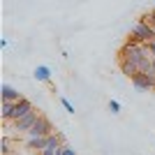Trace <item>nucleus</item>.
<instances>
[{"label":"nucleus","mask_w":155,"mask_h":155,"mask_svg":"<svg viewBox=\"0 0 155 155\" xmlns=\"http://www.w3.org/2000/svg\"><path fill=\"white\" fill-rule=\"evenodd\" d=\"M141 21H148L150 26H153V28H155V9H150V12H148V14H143V16H141Z\"/></svg>","instance_id":"f8f14e48"},{"label":"nucleus","mask_w":155,"mask_h":155,"mask_svg":"<svg viewBox=\"0 0 155 155\" xmlns=\"http://www.w3.org/2000/svg\"><path fill=\"white\" fill-rule=\"evenodd\" d=\"M146 46H148V53L155 58V39H150V42H146Z\"/></svg>","instance_id":"dca6fc26"},{"label":"nucleus","mask_w":155,"mask_h":155,"mask_svg":"<svg viewBox=\"0 0 155 155\" xmlns=\"http://www.w3.org/2000/svg\"><path fill=\"white\" fill-rule=\"evenodd\" d=\"M35 79H37V81H49V79H51V70H49L46 65H39L37 70H35Z\"/></svg>","instance_id":"1a4fd4ad"},{"label":"nucleus","mask_w":155,"mask_h":155,"mask_svg":"<svg viewBox=\"0 0 155 155\" xmlns=\"http://www.w3.org/2000/svg\"><path fill=\"white\" fill-rule=\"evenodd\" d=\"M0 150H2V155H12V143H9V139H7V137H2V139H0Z\"/></svg>","instance_id":"9b49d317"},{"label":"nucleus","mask_w":155,"mask_h":155,"mask_svg":"<svg viewBox=\"0 0 155 155\" xmlns=\"http://www.w3.org/2000/svg\"><path fill=\"white\" fill-rule=\"evenodd\" d=\"M118 65H120V72H123L125 77H130V79L134 77L137 72H139V67H137L132 60H127V58H120V63H118Z\"/></svg>","instance_id":"0eeeda50"},{"label":"nucleus","mask_w":155,"mask_h":155,"mask_svg":"<svg viewBox=\"0 0 155 155\" xmlns=\"http://www.w3.org/2000/svg\"><path fill=\"white\" fill-rule=\"evenodd\" d=\"M60 104H63V107H65V111H70V114H74V107H72V104L67 102L65 97H63V100H60Z\"/></svg>","instance_id":"2eb2a0df"},{"label":"nucleus","mask_w":155,"mask_h":155,"mask_svg":"<svg viewBox=\"0 0 155 155\" xmlns=\"http://www.w3.org/2000/svg\"><path fill=\"white\" fill-rule=\"evenodd\" d=\"M39 116H42V114H39L37 109L28 111L26 116H21V118H16V120H12V123H14V130H16V132H28L32 125L37 123V118H39Z\"/></svg>","instance_id":"20e7f679"},{"label":"nucleus","mask_w":155,"mask_h":155,"mask_svg":"<svg viewBox=\"0 0 155 155\" xmlns=\"http://www.w3.org/2000/svg\"><path fill=\"white\" fill-rule=\"evenodd\" d=\"M109 109H111V114H118V111H120V104H118L116 100H111V102H109Z\"/></svg>","instance_id":"4468645a"},{"label":"nucleus","mask_w":155,"mask_h":155,"mask_svg":"<svg viewBox=\"0 0 155 155\" xmlns=\"http://www.w3.org/2000/svg\"><path fill=\"white\" fill-rule=\"evenodd\" d=\"M60 155H77V150L72 148L70 143H63V148H60Z\"/></svg>","instance_id":"ddd939ff"},{"label":"nucleus","mask_w":155,"mask_h":155,"mask_svg":"<svg viewBox=\"0 0 155 155\" xmlns=\"http://www.w3.org/2000/svg\"><path fill=\"white\" fill-rule=\"evenodd\" d=\"M153 9H155V7H153Z\"/></svg>","instance_id":"f3484780"},{"label":"nucleus","mask_w":155,"mask_h":155,"mask_svg":"<svg viewBox=\"0 0 155 155\" xmlns=\"http://www.w3.org/2000/svg\"><path fill=\"white\" fill-rule=\"evenodd\" d=\"M0 97H2V100H7V102H19L23 95H21L16 88H12L9 84H2V86H0Z\"/></svg>","instance_id":"423d86ee"},{"label":"nucleus","mask_w":155,"mask_h":155,"mask_svg":"<svg viewBox=\"0 0 155 155\" xmlns=\"http://www.w3.org/2000/svg\"><path fill=\"white\" fill-rule=\"evenodd\" d=\"M35 107H32V102L28 100V97H21L19 102H14V111H12V120H16V118L26 116L28 111H32Z\"/></svg>","instance_id":"39448f33"},{"label":"nucleus","mask_w":155,"mask_h":155,"mask_svg":"<svg viewBox=\"0 0 155 155\" xmlns=\"http://www.w3.org/2000/svg\"><path fill=\"white\" fill-rule=\"evenodd\" d=\"M130 81H132V86H134L139 93H150V91H155V77H150V74H146V72H137Z\"/></svg>","instance_id":"7ed1b4c3"},{"label":"nucleus","mask_w":155,"mask_h":155,"mask_svg":"<svg viewBox=\"0 0 155 155\" xmlns=\"http://www.w3.org/2000/svg\"><path fill=\"white\" fill-rule=\"evenodd\" d=\"M12 111H14V102L2 100V120L5 123H12Z\"/></svg>","instance_id":"9d476101"},{"label":"nucleus","mask_w":155,"mask_h":155,"mask_svg":"<svg viewBox=\"0 0 155 155\" xmlns=\"http://www.w3.org/2000/svg\"><path fill=\"white\" fill-rule=\"evenodd\" d=\"M26 146H28V148H32V150H42L46 146V137H28Z\"/></svg>","instance_id":"6e6552de"},{"label":"nucleus","mask_w":155,"mask_h":155,"mask_svg":"<svg viewBox=\"0 0 155 155\" xmlns=\"http://www.w3.org/2000/svg\"><path fill=\"white\" fill-rule=\"evenodd\" d=\"M53 130H56V127H53V123L44 116V114H42V116L37 118V123L32 125L26 134L28 137H49V134H53Z\"/></svg>","instance_id":"f03ea898"},{"label":"nucleus","mask_w":155,"mask_h":155,"mask_svg":"<svg viewBox=\"0 0 155 155\" xmlns=\"http://www.w3.org/2000/svg\"><path fill=\"white\" fill-rule=\"evenodd\" d=\"M132 37H137V42H150V39H155V28L150 26L148 21H137L134 28H132V32H130Z\"/></svg>","instance_id":"f257e3e1"}]
</instances>
